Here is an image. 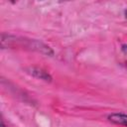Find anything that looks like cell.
Segmentation results:
<instances>
[{"mask_svg":"<svg viewBox=\"0 0 127 127\" xmlns=\"http://www.w3.org/2000/svg\"><path fill=\"white\" fill-rule=\"evenodd\" d=\"M31 73L33 75H35L37 77H40L41 79H44V80H47V81L52 79L51 75L48 72H46V71H44L42 69H39V68H34V67L31 68Z\"/></svg>","mask_w":127,"mask_h":127,"instance_id":"obj_2","label":"cell"},{"mask_svg":"<svg viewBox=\"0 0 127 127\" xmlns=\"http://www.w3.org/2000/svg\"><path fill=\"white\" fill-rule=\"evenodd\" d=\"M125 16H126V18H127V9H126V11H125Z\"/></svg>","mask_w":127,"mask_h":127,"instance_id":"obj_4","label":"cell"},{"mask_svg":"<svg viewBox=\"0 0 127 127\" xmlns=\"http://www.w3.org/2000/svg\"><path fill=\"white\" fill-rule=\"evenodd\" d=\"M107 119L113 124L127 127V114L125 113H111L107 116Z\"/></svg>","mask_w":127,"mask_h":127,"instance_id":"obj_1","label":"cell"},{"mask_svg":"<svg viewBox=\"0 0 127 127\" xmlns=\"http://www.w3.org/2000/svg\"><path fill=\"white\" fill-rule=\"evenodd\" d=\"M1 127H6V126H5V123H4V120H3V119H1Z\"/></svg>","mask_w":127,"mask_h":127,"instance_id":"obj_3","label":"cell"}]
</instances>
